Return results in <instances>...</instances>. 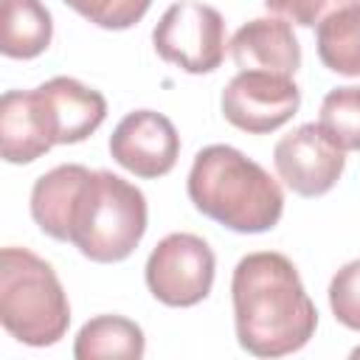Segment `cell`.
<instances>
[{
	"mask_svg": "<svg viewBox=\"0 0 360 360\" xmlns=\"http://www.w3.org/2000/svg\"><path fill=\"white\" fill-rule=\"evenodd\" d=\"M231 298L239 346L256 357L292 354L315 335L318 309L284 253L259 250L239 259Z\"/></svg>",
	"mask_w": 360,
	"mask_h": 360,
	"instance_id": "1",
	"label": "cell"
},
{
	"mask_svg": "<svg viewBox=\"0 0 360 360\" xmlns=\"http://www.w3.org/2000/svg\"><path fill=\"white\" fill-rule=\"evenodd\" d=\"M186 188L200 214L236 233H264L284 211V191L270 172L228 143L194 155Z\"/></svg>",
	"mask_w": 360,
	"mask_h": 360,
	"instance_id": "2",
	"label": "cell"
},
{
	"mask_svg": "<svg viewBox=\"0 0 360 360\" xmlns=\"http://www.w3.org/2000/svg\"><path fill=\"white\" fill-rule=\"evenodd\" d=\"M146 233V197L129 180L112 172H90L82 183L73 211L68 242L90 262H124Z\"/></svg>",
	"mask_w": 360,
	"mask_h": 360,
	"instance_id": "3",
	"label": "cell"
},
{
	"mask_svg": "<svg viewBox=\"0 0 360 360\" xmlns=\"http://www.w3.org/2000/svg\"><path fill=\"white\" fill-rule=\"evenodd\" d=\"M0 321L25 346H53L70 326V304L53 267L28 248L0 253Z\"/></svg>",
	"mask_w": 360,
	"mask_h": 360,
	"instance_id": "4",
	"label": "cell"
},
{
	"mask_svg": "<svg viewBox=\"0 0 360 360\" xmlns=\"http://www.w3.org/2000/svg\"><path fill=\"white\" fill-rule=\"evenodd\" d=\"M152 45L163 62L186 73H211L225 59V20L214 6L180 0L158 20Z\"/></svg>",
	"mask_w": 360,
	"mask_h": 360,
	"instance_id": "5",
	"label": "cell"
},
{
	"mask_svg": "<svg viewBox=\"0 0 360 360\" xmlns=\"http://www.w3.org/2000/svg\"><path fill=\"white\" fill-rule=\"evenodd\" d=\"M217 259L197 233L163 236L146 259V287L166 307H194L214 284Z\"/></svg>",
	"mask_w": 360,
	"mask_h": 360,
	"instance_id": "6",
	"label": "cell"
},
{
	"mask_svg": "<svg viewBox=\"0 0 360 360\" xmlns=\"http://www.w3.org/2000/svg\"><path fill=\"white\" fill-rule=\"evenodd\" d=\"M222 115L242 132L267 135L284 127L301 104L292 76L267 70H239L222 90Z\"/></svg>",
	"mask_w": 360,
	"mask_h": 360,
	"instance_id": "7",
	"label": "cell"
},
{
	"mask_svg": "<svg viewBox=\"0 0 360 360\" xmlns=\"http://www.w3.org/2000/svg\"><path fill=\"white\" fill-rule=\"evenodd\" d=\"M273 163L284 186L301 197L326 194L346 169V152L321 124H301L273 149Z\"/></svg>",
	"mask_w": 360,
	"mask_h": 360,
	"instance_id": "8",
	"label": "cell"
},
{
	"mask_svg": "<svg viewBox=\"0 0 360 360\" xmlns=\"http://www.w3.org/2000/svg\"><path fill=\"white\" fill-rule=\"evenodd\" d=\"M31 104L45 138L56 143H79L90 138L107 118V101L98 90L70 76L48 79L31 90Z\"/></svg>",
	"mask_w": 360,
	"mask_h": 360,
	"instance_id": "9",
	"label": "cell"
},
{
	"mask_svg": "<svg viewBox=\"0 0 360 360\" xmlns=\"http://www.w3.org/2000/svg\"><path fill=\"white\" fill-rule=\"evenodd\" d=\"M110 155L135 177H163L180 158V135L163 112L135 110L127 112L112 129Z\"/></svg>",
	"mask_w": 360,
	"mask_h": 360,
	"instance_id": "10",
	"label": "cell"
},
{
	"mask_svg": "<svg viewBox=\"0 0 360 360\" xmlns=\"http://www.w3.org/2000/svg\"><path fill=\"white\" fill-rule=\"evenodd\" d=\"M228 45L239 70L292 76L301 68V45L284 17H256L245 22Z\"/></svg>",
	"mask_w": 360,
	"mask_h": 360,
	"instance_id": "11",
	"label": "cell"
},
{
	"mask_svg": "<svg viewBox=\"0 0 360 360\" xmlns=\"http://www.w3.org/2000/svg\"><path fill=\"white\" fill-rule=\"evenodd\" d=\"M90 169L79 163H65L42 177H37L31 188V217L39 225L42 233L51 239L68 242V228H70V211L76 202V194L82 183L87 180Z\"/></svg>",
	"mask_w": 360,
	"mask_h": 360,
	"instance_id": "12",
	"label": "cell"
},
{
	"mask_svg": "<svg viewBox=\"0 0 360 360\" xmlns=\"http://www.w3.org/2000/svg\"><path fill=\"white\" fill-rule=\"evenodd\" d=\"M51 141L45 138L34 104L31 90H6L0 98V152L8 163H34L45 152H51Z\"/></svg>",
	"mask_w": 360,
	"mask_h": 360,
	"instance_id": "13",
	"label": "cell"
},
{
	"mask_svg": "<svg viewBox=\"0 0 360 360\" xmlns=\"http://www.w3.org/2000/svg\"><path fill=\"white\" fill-rule=\"evenodd\" d=\"M0 31V51L8 59H34L51 45L53 20L42 0H3Z\"/></svg>",
	"mask_w": 360,
	"mask_h": 360,
	"instance_id": "14",
	"label": "cell"
},
{
	"mask_svg": "<svg viewBox=\"0 0 360 360\" xmlns=\"http://www.w3.org/2000/svg\"><path fill=\"white\" fill-rule=\"evenodd\" d=\"M146 340L143 329L121 315H98L90 318L73 343L76 360H101V357H121V360H138L143 357Z\"/></svg>",
	"mask_w": 360,
	"mask_h": 360,
	"instance_id": "15",
	"label": "cell"
},
{
	"mask_svg": "<svg viewBox=\"0 0 360 360\" xmlns=\"http://www.w3.org/2000/svg\"><path fill=\"white\" fill-rule=\"evenodd\" d=\"M318 56L340 76H360V6L340 8L318 22Z\"/></svg>",
	"mask_w": 360,
	"mask_h": 360,
	"instance_id": "16",
	"label": "cell"
},
{
	"mask_svg": "<svg viewBox=\"0 0 360 360\" xmlns=\"http://www.w3.org/2000/svg\"><path fill=\"white\" fill-rule=\"evenodd\" d=\"M318 124L343 152H357L360 149V87L346 84V87L329 90L321 101Z\"/></svg>",
	"mask_w": 360,
	"mask_h": 360,
	"instance_id": "17",
	"label": "cell"
},
{
	"mask_svg": "<svg viewBox=\"0 0 360 360\" xmlns=\"http://www.w3.org/2000/svg\"><path fill=\"white\" fill-rule=\"evenodd\" d=\"M65 3L93 25L110 31H124L135 25L152 6V0H65Z\"/></svg>",
	"mask_w": 360,
	"mask_h": 360,
	"instance_id": "18",
	"label": "cell"
},
{
	"mask_svg": "<svg viewBox=\"0 0 360 360\" xmlns=\"http://www.w3.org/2000/svg\"><path fill=\"white\" fill-rule=\"evenodd\" d=\"M329 307L335 318L360 332V259L343 264L329 281Z\"/></svg>",
	"mask_w": 360,
	"mask_h": 360,
	"instance_id": "19",
	"label": "cell"
},
{
	"mask_svg": "<svg viewBox=\"0 0 360 360\" xmlns=\"http://www.w3.org/2000/svg\"><path fill=\"white\" fill-rule=\"evenodd\" d=\"M264 6L273 14L295 22V25L312 28V25H318L321 20H326L329 14H335L340 8L360 6V0H264Z\"/></svg>",
	"mask_w": 360,
	"mask_h": 360,
	"instance_id": "20",
	"label": "cell"
}]
</instances>
